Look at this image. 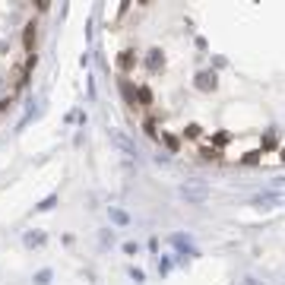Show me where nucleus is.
I'll list each match as a JSON object with an SVG mask.
<instances>
[{
  "label": "nucleus",
  "mask_w": 285,
  "mask_h": 285,
  "mask_svg": "<svg viewBox=\"0 0 285 285\" xmlns=\"http://www.w3.org/2000/svg\"><path fill=\"white\" fill-rule=\"evenodd\" d=\"M162 64H165V54H162L159 48H152V51L146 54V67H149V70H159Z\"/></svg>",
  "instance_id": "2"
},
{
  "label": "nucleus",
  "mask_w": 285,
  "mask_h": 285,
  "mask_svg": "<svg viewBox=\"0 0 285 285\" xmlns=\"http://www.w3.org/2000/svg\"><path fill=\"white\" fill-rule=\"evenodd\" d=\"M137 99H140V105H149V102H152V92H149L146 86H140V92H137Z\"/></svg>",
  "instance_id": "5"
},
{
  "label": "nucleus",
  "mask_w": 285,
  "mask_h": 285,
  "mask_svg": "<svg viewBox=\"0 0 285 285\" xmlns=\"http://www.w3.org/2000/svg\"><path fill=\"white\" fill-rule=\"evenodd\" d=\"M23 45L32 48L35 45V23H26V32H23Z\"/></svg>",
  "instance_id": "3"
},
{
  "label": "nucleus",
  "mask_w": 285,
  "mask_h": 285,
  "mask_svg": "<svg viewBox=\"0 0 285 285\" xmlns=\"http://www.w3.org/2000/svg\"><path fill=\"white\" fill-rule=\"evenodd\" d=\"M26 241H29V244H42V241H45V235H42V232H32Z\"/></svg>",
  "instance_id": "6"
},
{
  "label": "nucleus",
  "mask_w": 285,
  "mask_h": 285,
  "mask_svg": "<svg viewBox=\"0 0 285 285\" xmlns=\"http://www.w3.org/2000/svg\"><path fill=\"white\" fill-rule=\"evenodd\" d=\"M118 61H121V70H130V67H133V61H137V54H133V51H124Z\"/></svg>",
  "instance_id": "4"
},
{
  "label": "nucleus",
  "mask_w": 285,
  "mask_h": 285,
  "mask_svg": "<svg viewBox=\"0 0 285 285\" xmlns=\"http://www.w3.org/2000/svg\"><path fill=\"white\" fill-rule=\"evenodd\" d=\"M194 86H197L200 92H213V89H216V73H213V70H203V73H197Z\"/></svg>",
  "instance_id": "1"
}]
</instances>
